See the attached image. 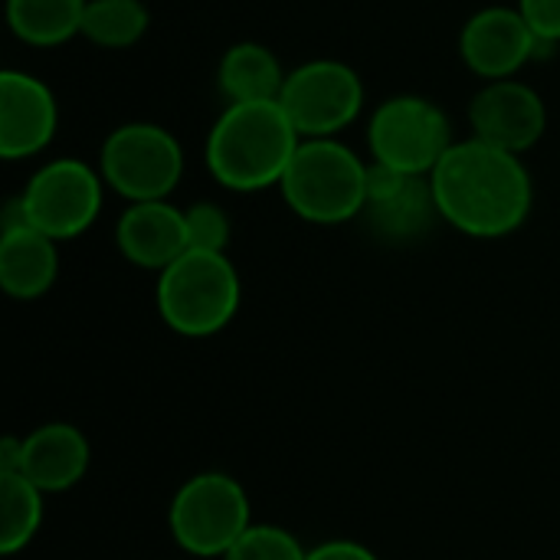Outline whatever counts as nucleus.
Masks as SVG:
<instances>
[{
    "label": "nucleus",
    "instance_id": "nucleus-11",
    "mask_svg": "<svg viewBox=\"0 0 560 560\" xmlns=\"http://www.w3.org/2000/svg\"><path fill=\"white\" fill-rule=\"evenodd\" d=\"M361 217L377 240L394 246L427 236L443 220L430 177H410L377 161L368 164V203Z\"/></svg>",
    "mask_w": 560,
    "mask_h": 560
},
{
    "label": "nucleus",
    "instance_id": "nucleus-14",
    "mask_svg": "<svg viewBox=\"0 0 560 560\" xmlns=\"http://www.w3.org/2000/svg\"><path fill=\"white\" fill-rule=\"evenodd\" d=\"M115 246L125 262L161 276L190 249L184 210L171 200L128 203L115 223Z\"/></svg>",
    "mask_w": 560,
    "mask_h": 560
},
{
    "label": "nucleus",
    "instance_id": "nucleus-18",
    "mask_svg": "<svg viewBox=\"0 0 560 560\" xmlns=\"http://www.w3.org/2000/svg\"><path fill=\"white\" fill-rule=\"evenodd\" d=\"M89 0H7L10 33L36 49H52L82 36Z\"/></svg>",
    "mask_w": 560,
    "mask_h": 560
},
{
    "label": "nucleus",
    "instance_id": "nucleus-17",
    "mask_svg": "<svg viewBox=\"0 0 560 560\" xmlns=\"http://www.w3.org/2000/svg\"><path fill=\"white\" fill-rule=\"evenodd\" d=\"M285 69L276 52L262 43H233L217 69V85L226 105L240 102H279L285 85Z\"/></svg>",
    "mask_w": 560,
    "mask_h": 560
},
{
    "label": "nucleus",
    "instance_id": "nucleus-25",
    "mask_svg": "<svg viewBox=\"0 0 560 560\" xmlns=\"http://www.w3.org/2000/svg\"><path fill=\"white\" fill-rule=\"evenodd\" d=\"M23 463V436L0 440V472H20Z\"/></svg>",
    "mask_w": 560,
    "mask_h": 560
},
{
    "label": "nucleus",
    "instance_id": "nucleus-6",
    "mask_svg": "<svg viewBox=\"0 0 560 560\" xmlns=\"http://www.w3.org/2000/svg\"><path fill=\"white\" fill-rule=\"evenodd\" d=\"M98 174L128 203L167 200L184 177V148L154 121H128L102 141Z\"/></svg>",
    "mask_w": 560,
    "mask_h": 560
},
{
    "label": "nucleus",
    "instance_id": "nucleus-8",
    "mask_svg": "<svg viewBox=\"0 0 560 560\" xmlns=\"http://www.w3.org/2000/svg\"><path fill=\"white\" fill-rule=\"evenodd\" d=\"M102 190L105 180L95 167L75 158H56L26 180L16 200L33 230L66 243L92 230L102 213Z\"/></svg>",
    "mask_w": 560,
    "mask_h": 560
},
{
    "label": "nucleus",
    "instance_id": "nucleus-2",
    "mask_svg": "<svg viewBox=\"0 0 560 560\" xmlns=\"http://www.w3.org/2000/svg\"><path fill=\"white\" fill-rule=\"evenodd\" d=\"M302 135L279 102L226 105L207 135V171L213 180L236 194L279 187Z\"/></svg>",
    "mask_w": 560,
    "mask_h": 560
},
{
    "label": "nucleus",
    "instance_id": "nucleus-10",
    "mask_svg": "<svg viewBox=\"0 0 560 560\" xmlns=\"http://www.w3.org/2000/svg\"><path fill=\"white\" fill-rule=\"evenodd\" d=\"M555 52L545 43L518 7H486L472 13L459 33V56L469 72L486 82L515 79L532 59Z\"/></svg>",
    "mask_w": 560,
    "mask_h": 560
},
{
    "label": "nucleus",
    "instance_id": "nucleus-4",
    "mask_svg": "<svg viewBox=\"0 0 560 560\" xmlns=\"http://www.w3.org/2000/svg\"><path fill=\"white\" fill-rule=\"evenodd\" d=\"M243 279L226 253L187 249L158 276V315L180 338H213L233 325Z\"/></svg>",
    "mask_w": 560,
    "mask_h": 560
},
{
    "label": "nucleus",
    "instance_id": "nucleus-19",
    "mask_svg": "<svg viewBox=\"0 0 560 560\" xmlns=\"http://www.w3.org/2000/svg\"><path fill=\"white\" fill-rule=\"evenodd\" d=\"M46 518V495L20 472H0V555L13 558L33 545Z\"/></svg>",
    "mask_w": 560,
    "mask_h": 560
},
{
    "label": "nucleus",
    "instance_id": "nucleus-21",
    "mask_svg": "<svg viewBox=\"0 0 560 560\" xmlns=\"http://www.w3.org/2000/svg\"><path fill=\"white\" fill-rule=\"evenodd\" d=\"M308 548L282 525L253 522L249 532L226 551L223 560H305Z\"/></svg>",
    "mask_w": 560,
    "mask_h": 560
},
{
    "label": "nucleus",
    "instance_id": "nucleus-23",
    "mask_svg": "<svg viewBox=\"0 0 560 560\" xmlns=\"http://www.w3.org/2000/svg\"><path fill=\"white\" fill-rule=\"evenodd\" d=\"M518 10L525 13V20L532 23V30L558 46L560 43V0H518Z\"/></svg>",
    "mask_w": 560,
    "mask_h": 560
},
{
    "label": "nucleus",
    "instance_id": "nucleus-5",
    "mask_svg": "<svg viewBox=\"0 0 560 560\" xmlns=\"http://www.w3.org/2000/svg\"><path fill=\"white\" fill-rule=\"evenodd\" d=\"M253 502L243 482L230 472H197L171 499L167 528L174 545L200 560H223L249 532Z\"/></svg>",
    "mask_w": 560,
    "mask_h": 560
},
{
    "label": "nucleus",
    "instance_id": "nucleus-9",
    "mask_svg": "<svg viewBox=\"0 0 560 560\" xmlns=\"http://www.w3.org/2000/svg\"><path fill=\"white\" fill-rule=\"evenodd\" d=\"M282 112L302 138H335L364 112L361 75L338 59H312L285 75Z\"/></svg>",
    "mask_w": 560,
    "mask_h": 560
},
{
    "label": "nucleus",
    "instance_id": "nucleus-1",
    "mask_svg": "<svg viewBox=\"0 0 560 560\" xmlns=\"http://www.w3.org/2000/svg\"><path fill=\"white\" fill-rule=\"evenodd\" d=\"M430 184L440 217L472 240L512 236L535 207V184L522 154L479 138L453 141L430 174Z\"/></svg>",
    "mask_w": 560,
    "mask_h": 560
},
{
    "label": "nucleus",
    "instance_id": "nucleus-16",
    "mask_svg": "<svg viewBox=\"0 0 560 560\" xmlns=\"http://www.w3.org/2000/svg\"><path fill=\"white\" fill-rule=\"evenodd\" d=\"M59 279V243L46 233L23 226L0 230V289L13 302L43 299Z\"/></svg>",
    "mask_w": 560,
    "mask_h": 560
},
{
    "label": "nucleus",
    "instance_id": "nucleus-22",
    "mask_svg": "<svg viewBox=\"0 0 560 560\" xmlns=\"http://www.w3.org/2000/svg\"><path fill=\"white\" fill-rule=\"evenodd\" d=\"M184 223H187V243H190V249H200V253H226L230 236H233V223H230V213L220 203H210V200L190 203L184 210Z\"/></svg>",
    "mask_w": 560,
    "mask_h": 560
},
{
    "label": "nucleus",
    "instance_id": "nucleus-24",
    "mask_svg": "<svg viewBox=\"0 0 560 560\" xmlns=\"http://www.w3.org/2000/svg\"><path fill=\"white\" fill-rule=\"evenodd\" d=\"M305 560H381L368 545L354 541V538H328L315 548H308Z\"/></svg>",
    "mask_w": 560,
    "mask_h": 560
},
{
    "label": "nucleus",
    "instance_id": "nucleus-20",
    "mask_svg": "<svg viewBox=\"0 0 560 560\" xmlns=\"http://www.w3.org/2000/svg\"><path fill=\"white\" fill-rule=\"evenodd\" d=\"M148 7L141 0H89L82 36L98 49H128L148 33Z\"/></svg>",
    "mask_w": 560,
    "mask_h": 560
},
{
    "label": "nucleus",
    "instance_id": "nucleus-15",
    "mask_svg": "<svg viewBox=\"0 0 560 560\" xmlns=\"http://www.w3.org/2000/svg\"><path fill=\"white\" fill-rule=\"evenodd\" d=\"M92 463L89 436L66 420L43 423L23 436L20 476H26L43 495H62L75 489Z\"/></svg>",
    "mask_w": 560,
    "mask_h": 560
},
{
    "label": "nucleus",
    "instance_id": "nucleus-3",
    "mask_svg": "<svg viewBox=\"0 0 560 560\" xmlns=\"http://www.w3.org/2000/svg\"><path fill=\"white\" fill-rule=\"evenodd\" d=\"M279 190L305 223H351L368 203V164L335 138H302Z\"/></svg>",
    "mask_w": 560,
    "mask_h": 560
},
{
    "label": "nucleus",
    "instance_id": "nucleus-7",
    "mask_svg": "<svg viewBox=\"0 0 560 560\" xmlns=\"http://www.w3.org/2000/svg\"><path fill=\"white\" fill-rule=\"evenodd\" d=\"M371 161L410 177H430L453 148L446 112L423 95H394L371 112L368 121Z\"/></svg>",
    "mask_w": 560,
    "mask_h": 560
},
{
    "label": "nucleus",
    "instance_id": "nucleus-13",
    "mask_svg": "<svg viewBox=\"0 0 560 560\" xmlns=\"http://www.w3.org/2000/svg\"><path fill=\"white\" fill-rule=\"evenodd\" d=\"M59 128V105L52 89L20 69L0 75V158L26 161L46 151Z\"/></svg>",
    "mask_w": 560,
    "mask_h": 560
},
{
    "label": "nucleus",
    "instance_id": "nucleus-12",
    "mask_svg": "<svg viewBox=\"0 0 560 560\" xmlns=\"http://www.w3.org/2000/svg\"><path fill=\"white\" fill-rule=\"evenodd\" d=\"M469 125H472V138L512 154H525L541 141L548 128V108L532 85L518 79H499V82H486L472 95Z\"/></svg>",
    "mask_w": 560,
    "mask_h": 560
}]
</instances>
